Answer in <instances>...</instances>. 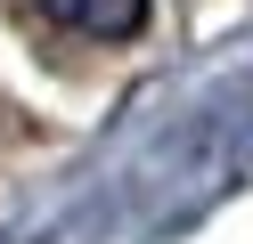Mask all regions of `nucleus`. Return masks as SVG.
<instances>
[{"instance_id": "1", "label": "nucleus", "mask_w": 253, "mask_h": 244, "mask_svg": "<svg viewBox=\"0 0 253 244\" xmlns=\"http://www.w3.org/2000/svg\"><path fill=\"white\" fill-rule=\"evenodd\" d=\"M33 16H49L57 33H74V41H139L155 16V0H25Z\"/></svg>"}]
</instances>
